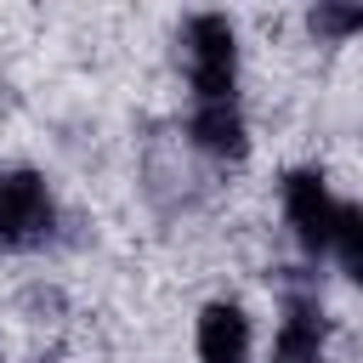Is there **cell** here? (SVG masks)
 Returning <instances> with one entry per match:
<instances>
[{
	"label": "cell",
	"mask_w": 363,
	"mask_h": 363,
	"mask_svg": "<svg viewBox=\"0 0 363 363\" xmlns=\"http://www.w3.org/2000/svg\"><path fill=\"white\" fill-rule=\"evenodd\" d=\"M187 85L193 102H238V34L221 11H199L187 23Z\"/></svg>",
	"instance_id": "cell-1"
},
{
	"label": "cell",
	"mask_w": 363,
	"mask_h": 363,
	"mask_svg": "<svg viewBox=\"0 0 363 363\" xmlns=\"http://www.w3.org/2000/svg\"><path fill=\"white\" fill-rule=\"evenodd\" d=\"M57 221V204L45 193V182L34 170H17V164H0V244L6 250H23V244H40Z\"/></svg>",
	"instance_id": "cell-2"
},
{
	"label": "cell",
	"mask_w": 363,
	"mask_h": 363,
	"mask_svg": "<svg viewBox=\"0 0 363 363\" xmlns=\"http://www.w3.org/2000/svg\"><path fill=\"white\" fill-rule=\"evenodd\" d=\"M335 216H340V199L329 193V182L318 170H289L284 176V221H289V233L306 255H329Z\"/></svg>",
	"instance_id": "cell-3"
},
{
	"label": "cell",
	"mask_w": 363,
	"mask_h": 363,
	"mask_svg": "<svg viewBox=\"0 0 363 363\" xmlns=\"http://www.w3.org/2000/svg\"><path fill=\"white\" fill-rule=\"evenodd\" d=\"M199 363H250V312L238 301H210L193 323Z\"/></svg>",
	"instance_id": "cell-4"
},
{
	"label": "cell",
	"mask_w": 363,
	"mask_h": 363,
	"mask_svg": "<svg viewBox=\"0 0 363 363\" xmlns=\"http://www.w3.org/2000/svg\"><path fill=\"white\" fill-rule=\"evenodd\" d=\"M267 363H323V306L312 295H289L284 301V318H278Z\"/></svg>",
	"instance_id": "cell-5"
},
{
	"label": "cell",
	"mask_w": 363,
	"mask_h": 363,
	"mask_svg": "<svg viewBox=\"0 0 363 363\" xmlns=\"http://www.w3.org/2000/svg\"><path fill=\"white\" fill-rule=\"evenodd\" d=\"M193 142L216 159H244L250 153V125L238 102H193Z\"/></svg>",
	"instance_id": "cell-6"
},
{
	"label": "cell",
	"mask_w": 363,
	"mask_h": 363,
	"mask_svg": "<svg viewBox=\"0 0 363 363\" xmlns=\"http://www.w3.org/2000/svg\"><path fill=\"white\" fill-rule=\"evenodd\" d=\"M329 255L340 261V272L352 284H363V204H340L335 233H329Z\"/></svg>",
	"instance_id": "cell-7"
},
{
	"label": "cell",
	"mask_w": 363,
	"mask_h": 363,
	"mask_svg": "<svg viewBox=\"0 0 363 363\" xmlns=\"http://www.w3.org/2000/svg\"><path fill=\"white\" fill-rule=\"evenodd\" d=\"M363 28V6H318L312 11V34L318 40H346Z\"/></svg>",
	"instance_id": "cell-8"
}]
</instances>
